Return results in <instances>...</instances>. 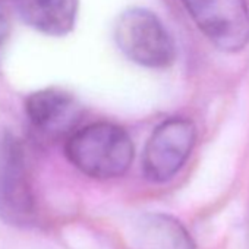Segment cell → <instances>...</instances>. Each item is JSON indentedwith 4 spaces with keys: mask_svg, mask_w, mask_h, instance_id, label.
<instances>
[{
    "mask_svg": "<svg viewBox=\"0 0 249 249\" xmlns=\"http://www.w3.org/2000/svg\"><path fill=\"white\" fill-rule=\"evenodd\" d=\"M68 160L94 179L119 178L131 167L134 144L128 132L108 122H97L75 129L65 144Z\"/></svg>",
    "mask_w": 249,
    "mask_h": 249,
    "instance_id": "6da1fadb",
    "label": "cell"
},
{
    "mask_svg": "<svg viewBox=\"0 0 249 249\" xmlns=\"http://www.w3.org/2000/svg\"><path fill=\"white\" fill-rule=\"evenodd\" d=\"M114 40L129 60L151 69L170 66L176 57L172 36L150 11L132 8L124 11L114 25Z\"/></svg>",
    "mask_w": 249,
    "mask_h": 249,
    "instance_id": "7a4b0ae2",
    "label": "cell"
},
{
    "mask_svg": "<svg viewBox=\"0 0 249 249\" xmlns=\"http://www.w3.org/2000/svg\"><path fill=\"white\" fill-rule=\"evenodd\" d=\"M204 36L223 52H239L249 43L246 0H180Z\"/></svg>",
    "mask_w": 249,
    "mask_h": 249,
    "instance_id": "3957f363",
    "label": "cell"
},
{
    "mask_svg": "<svg viewBox=\"0 0 249 249\" xmlns=\"http://www.w3.org/2000/svg\"><path fill=\"white\" fill-rule=\"evenodd\" d=\"M196 129L185 117H170L153 131L142 154V172L151 182L170 180L186 163L195 145Z\"/></svg>",
    "mask_w": 249,
    "mask_h": 249,
    "instance_id": "277c9868",
    "label": "cell"
},
{
    "mask_svg": "<svg viewBox=\"0 0 249 249\" xmlns=\"http://www.w3.org/2000/svg\"><path fill=\"white\" fill-rule=\"evenodd\" d=\"M0 215L17 226H27L36 217L25 151L11 135L0 140Z\"/></svg>",
    "mask_w": 249,
    "mask_h": 249,
    "instance_id": "5b68a950",
    "label": "cell"
},
{
    "mask_svg": "<svg viewBox=\"0 0 249 249\" xmlns=\"http://www.w3.org/2000/svg\"><path fill=\"white\" fill-rule=\"evenodd\" d=\"M25 113L38 134L57 140L75 131L81 117V106L72 94L60 88H44L27 97Z\"/></svg>",
    "mask_w": 249,
    "mask_h": 249,
    "instance_id": "8992f818",
    "label": "cell"
},
{
    "mask_svg": "<svg viewBox=\"0 0 249 249\" xmlns=\"http://www.w3.org/2000/svg\"><path fill=\"white\" fill-rule=\"evenodd\" d=\"M15 9L31 28L53 37L72 31L78 0H14Z\"/></svg>",
    "mask_w": 249,
    "mask_h": 249,
    "instance_id": "52a82bcc",
    "label": "cell"
},
{
    "mask_svg": "<svg viewBox=\"0 0 249 249\" xmlns=\"http://www.w3.org/2000/svg\"><path fill=\"white\" fill-rule=\"evenodd\" d=\"M151 248L157 249H191V239L185 230L172 218L154 217L147 226Z\"/></svg>",
    "mask_w": 249,
    "mask_h": 249,
    "instance_id": "ba28073f",
    "label": "cell"
},
{
    "mask_svg": "<svg viewBox=\"0 0 249 249\" xmlns=\"http://www.w3.org/2000/svg\"><path fill=\"white\" fill-rule=\"evenodd\" d=\"M9 28H11V19H9L8 8L5 3L0 2V46H2L5 43V40L8 38Z\"/></svg>",
    "mask_w": 249,
    "mask_h": 249,
    "instance_id": "9c48e42d",
    "label": "cell"
}]
</instances>
